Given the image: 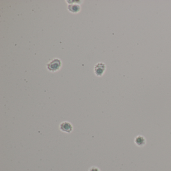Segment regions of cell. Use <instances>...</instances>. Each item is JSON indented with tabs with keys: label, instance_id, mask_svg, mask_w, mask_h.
I'll use <instances>...</instances> for the list:
<instances>
[{
	"label": "cell",
	"instance_id": "6da1fadb",
	"mask_svg": "<svg viewBox=\"0 0 171 171\" xmlns=\"http://www.w3.org/2000/svg\"><path fill=\"white\" fill-rule=\"evenodd\" d=\"M62 61L59 58H54L47 64V68L50 72L57 71L61 68Z\"/></svg>",
	"mask_w": 171,
	"mask_h": 171
},
{
	"label": "cell",
	"instance_id": "7a4b0ae2",
	"mask_svg": "<svg viewBox=\"0 0 171 171\" xmlns=\"http://www.w3.org/2000/svg\"><path fill=\"white\" fill-rule=\"evenodd\" d=\"M106 69V65L105 63L98 62L94 67V72L97 76L101 77L105 73Z\"/></svg>",
	"mask_w": 171,
	"mask_h": 171
},
{
	"label": "cell",
	"instance_id": "3957f363",
	"mask_svg": "<svg viewBox=\"0 0 171 171\" xmlns=\"http://www.w3.org/2000/svg\"><path fill=\"white\" fill-rule=\"evenodd\" d=\"M59 129L63 133H70L73 131V126L71 124V123L67 121H65L60 123L59 125Z\"/></svg>",
	"mask_w": 171,
	"mask_h": 171
},
{
	"label": "cell",
	"instance_id": "277c9868",
	"mask_svg": "<svg viewBox=\"0 0 171 171\" xmlns=\"http://www.w3.org/2000/svg\"><path fill=\"white\" fill-rule=\"evenodd\" d=\"M134 142L137 147H142L145 146V144L147 143V140H146V138L144 136L139 135L135 137L134 140Z\"/></svg>",
	"mask_w": 171,
	"mask_h": 171
},
{
	"label": "cell",
	"instance_id": "5b68a950",
	"mask_svg": "<svg viewBox=\"0 0 171 171\" xmlns=\"http://www.w3.org/2000/svg\"><path fill=\"white\" fill-rule=\"evenodd\" d=\"M68 10L71 13H78L80 11L81 7L77 4L72 3V4H70L68 6Z\"/></svg>",
	"mask_w": 171,
	"mask_h": 171
},
{
	"label": "cell",
	"instance_id": "8992f818",
	"mask_svg": "<svg viewBox=\"0 0 171 171\" xmlns=\"http://www.w3.org/2000/svg\"><path fill=\"white\" fill-rule=\"evenodd\" d=\"M88 171H101L99 170V168L96 167H92L90 168V169H89Z\"/></svg>",
	"mask_w": 171,
	"mask_h": 171
}]
</instances>
